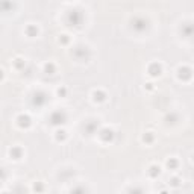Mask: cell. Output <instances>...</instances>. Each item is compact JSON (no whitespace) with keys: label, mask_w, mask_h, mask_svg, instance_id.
<instances>
[{"label":"cell","mask_w":194,"mask_h":194,"mask_svg":"<svg viewBox=\"0 0 194 194\" xmlns=\"http://www.w3.org/2000/svg\"><path fill=\"white\" fill-rule=\"evenodd\" d=\"M147 26H149V23H147V20L143 18V17H135V18L132 20V28H134L137 32H143V31H146V29H147Z\"/></svg>","instance_id":"6da1fadb"},{"label":"cell","mask_w":194,"mask_h":194,"mask_svg":"<svg viewBox=\"0 0 194 194\" xmlns=\"http://www.w3.org/2000/svg\"><path fill=\"white\" fill-rule=\"evenodd\" d=\"M65 121V112L64 111H56L50 115V123L52 124H62Z\"/></svg>","instance_id":"7a4b0ae2"},{"label":"cell","mask_w":194,"mask_h":194,"mask_svg":"<svg viewBox=\"0 0 194 194\" xmlns=\"http://www.w3.org/2000/svg\"><path fill=\"white\" fill-rule=\"evenodd\" d=\"M81 21H82V14L79 11H71L68 14V23L71 26H79Z\"/></svg>","instance_id":"3957f363"},{"label":"cell","mask_w":194,"mask_h":194,"mask_svg":"<svg viewBox=\"0 0 194 194\" xmlns=\"http://www.w3.org/2000/svg\"><path fill=\"white\" fill-rule=\"evenodd\" d=\"M99 135H100V140L105 141V143H109V141L114 140V131H112V129H108V127L102 129Z\"/></svg>","instance_id":"277c9868"},{"label":"cell","mask_w":194,"mask_h":194,"mask_svg":"<svg viewBox=\"0 0 194 194\" xmlns=\"http://www.w3.org/2000/svg\"><path fill=\"white\" fill-rule=\"evenodd\" d=\"M191 76H193V70L188 68V67H180L177 70V77L180 81H188Z\"/></svg>","instance_id":"5b68a950"},{"label":"cell","mask_w":194,"mask_h":194,"mask_svg":"<svg viewBox=\"0 0 194 194\" xmlns=\"http://www.w3.org/2000/svg\"><path fill=\"white\" fill-rule=\"evenodd\" d=\"M161 71H162L161 64H158V62H153V64H150V67H149V74H150V76L156 77V76H159V74H161Z\"/></svg>","instance_id":"8992f818"},{"label":"cell","mask_w":194,"mask_h":194,"mask_svg":"<svg viewBox=\"0 0 194 194\" xmlns=\"http://www.w3.org/2000/svg\"><path fill=\"white\" fill-rule=\"evenodd\" d=\"M46 102H47V96H46V94H43V93L35 94V99H33V103H35V105L41 106V105H44Z\"/></svg>","instance_id":"52a82bcc"},{"label":"cell","mask_w":194,"mask_h":194,"mask_svg":"<svg viewBox=\"0 0 194 194\" xmlns=\"http://www.w3.org/2000/svg\"><path fill=\"white\" fill-rule=\"evenodd\" d=\"M18 124H20L21 127L31 126V118H29V115H20V117H18Z\"/></svg>","instance_id":"ba28073f"},{"label":"cell","mask_w":194,"mask_h":194,"mask_svg":"<svg viewBox=\"0 0 194 194\" xmlns=\"http://www.w3.org/2000/svg\"><path fill=\"white\" fill-rule=\"evenodd\" d=\"M93 99H94V102H103V100H106V94L103 91H94Z\"/></svg>","instance_id":"9c48e42d"},{"label":"cell","mask_w":194,"mask_h":194,"mask_svg":"<svg viewBox=\"0 0 194 194\" xmlns=\"http://www.w3.org/2000/svg\"><path fill=\"white\" fill-rule=\"evenodd\" d=\"M159 173H161V169L158 165H152L150 169H149V174L152 176V177H156V176H159Z\"/></svg>","instance_id":"30bf717a"},{"label":"cell","mask_w":194,"mask_h":194,"mask_svg":"<svg viewBox=\"0 0 194 194\" xmlns=\"http://www.w3.org/2000/svg\"><path fill=\"white\" fill-rule=\"evenodd\" d=\"M11 156L14 158V159H20L21 158V149H18V147L11 149Z\"/></svg>","instance_id":"8fae6325"},{"label":"cell","mask_w":194,"mask_h":194,"mask_svg":"<svg viewBox=\"0 0 194 194\" xmlns=\"http://www.w3.org/2000/svg\"><path fill=\"white\" fill-rule=\"evenodd\" d=\"M44 70L47 74H53L55 73V65H53V62H47L46 65H44Z\"/></svg>","instance_id":"7c38bea8"},{"label":"cell","mask_w":194,"mask_h":194,"mask_svg":"<svg viewBox=\"0 0 194 194\" xmlns=\"http://www.w3.org/2000/svg\"><path fill=\"white\" fill-rule=\"evenodd\" d=\"M26 33H28L29 36H36V33H38V28H35V26H29V28L26 29Z\"/></svg>","instance_id":"4fadbf2b"},{"label":"cell","mask_w":194,"mask_h":194,"mask_svg":"<svg viewBox=\"0 0 194 194\" xmlns=\"http://www.w3.org/2000/svg\"><path fill=\"white\" fill-rule=\"evenodd\" d=\"M143 141L146 144H150L153 141V134L152 132H146V135H143Z\"/></svg>","instance_id":"5bb4252c"},{"label":"cell","mask_w":194,"mask_h":194,"mask_svg":"<svg viewBox=\"0 0 194 194\" xmlns=\"http://www.w3.org/2000/svg\"><path fill=\"white\" fill-rule=\"evenodd\" d=\"M167 167H169L170 170H174L176 167H177V161H176L174 158H170L169 161H167Z\"/></svg>","instance_id":"9a60e30c"},{"label":"cell","mask_w":194,"mask_h":194,"mask_svg":"<svg viewBox=\"0 0 194 194\" xmlns=\"http://www.w3.org/2000/svg\"><path fill=\"white\" fill-rule=\"evenodd\" d=\"M65 134H67L65 131H56V140H58V141H62L64 138H65Z\"/></svg>","instance_id":"2e32d148"},{"label":"cell","mask_w":194,"mask_h":194,"mask_svg":"<svg viewBox=\"0 0 194 194\" xmlns=\"http://www.w3.org/2000/svg\"><path fill=\"white\" fill-rule=\"evenodd\" d=\"M180 184V180L177 179V177H171V180H170V185H173V187H177Z\"/></svg>","instance_id":"e0dca14e"},{"label":"cell","mask_w":194,"mask_h":194,"mask_svg":"<svg viewBox=\"0 0 194 194\" xmlns=\"http://www.w3.org/2000/svg\"><path fill=\"white\" fill-rule=\"evenodd\" d=\"M65 93H67V89L64 88V86H61V88H58V94L59 96H65Z\"/></svg>","instance_id":"ac0fdd59"},{"label":"cell","mask_w":194,"mask_h":194,"mask_svg":"<svg viewBox=\"0 0 194 194\" xmlns=\"http://www.w3.org/2000/svg\"><path fill=\"white\" fill-rule=\"evenodd\" d=\"M59 43H62V44H65V43H68V38H67V35H62V36L59 38Z\"/></svg>","instance_id":"d6986e66"},{"label":"cell","mask_w":194,"mask_h":194,"mask_svg":"<svg viewBox=\"0 0 194 194\" xmlns=\"http://www.w3.org/2000/svg\"><path fill=\"white\" fill-rule=\"evenodd\" d=\"M21 61H23V59H17V62H15V67H18V68H20V67L23 65V62H21Z\"/></svg>","instance_id":"ffe728a7"},{"label":"cell","mask_w":194,"mask_h":194,"mask_svg":"<svg viewBox=\"0 0 194 194\" xmlns=\"http://www.w3.org/2000/svg\"><path fill=\"white\" fill-rule=\"evenodd\" d=\"M193 161H194V156H193Z\"/></svg>","instance_id":"44dd1931"}]
</instances>
